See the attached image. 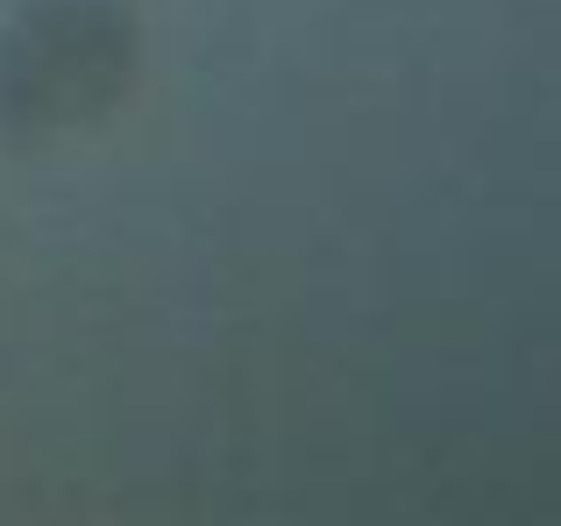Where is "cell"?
I'll return each instance as SVG.
<instances>
[{"mask_svg":"<svg viewBox=\"0 0 561 526\" xmlns=\"http://www.w3.org/2000/svg\"><path fill=\"white\" fill-rule=\"evenodd\" d=\"M136 65V28L107 0H43L0 36V128L43 136L114 107Z\"/></svg>","mask_w":561,"mask_h":526,"instance_id":"obj_1","label":"cell"}]
</instances>
